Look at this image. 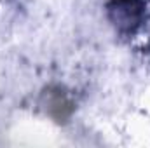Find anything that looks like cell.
<instances>
[{"instance_id":"1","label":"cell","mask_w":150,"mask_h":148,"mask_svg":"<svg viewBox=\"0 0 150 148\" xmlns=\"http://www.w3.org/2000/svg\"><path fill=\"white\" fill-rule=\"evenodd\" d=\"M142 0H112L108 5L110 19L120 30H133L143 16Z\"/></svg>"}]
</instances>
